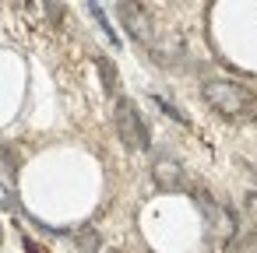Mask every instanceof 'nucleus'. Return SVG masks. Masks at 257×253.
I'll return each instance as SVG.
<instances>
[{
    "instance_id": "nucleus-1",
    "label": "nucleus",
    "mask_w": 257,
    "mask_h": 253,
    "mask_svg": "<svg viewBox=\"0 0 257 253\" xmlns=\"http://www.w3.org/2000/svg\"><path fill=\"white\" fill-rule=\"evenodd\" d=\"M204 102L225 120H243V116L257 113L250 88H243L236 81H204Z\"/></svg>"
},
{
    "instance_id": "nucleus-2",
    "label": "nucleus",
    "mask_w": 257,
    "mask_h": 253,
    "mask_svg": "<svg viewBox=\"0 0 257 253\" xmlns=\"http://www.w3.org/2000/svg\"><path fill=\"white\" fill-rule=\"evenodd\" d=\"M113 123H116V134L127 148H138V151H148L152 148V134H148V123L145 116L138 113V106L131 99H116V109H113Z\"/></svg>"
},
{
    "instance_id": "nucleus-3",
    "label": "nucleus",
    "mask_w": 257,
    "mask_h": 253,
    "mask_svg": "<svg viewBox=\"0 0 257 253\" xmlns=\"http://www.w3.org/2000/svg\"><path fill=\"white\" fill-rule=\"evenodd\" d=\"M152 176H155L159 190H166V193L187 190V172H183V165H180L173 155H159V158L152 162Z\"/></svg>"
},
{
    "instance_id": "nucleus-4",
    "label": "nucleus",
    "mask_w": 257,
    "mask_h": 253,
    "mask_svg": "<svg viewBox=\"0 0 257 253\" xmlns=\"http://www.w3.org/2000/svg\"><path fill=\"white\" fill-rule=\"evenodd\" d=\"M116 15H120L123 29H127L138 43H148V22H145V15H141V8H134V4H120Z\"/></svg>"
},
{
    "instance_id": "nucleus-5",
    "label": "nucleus",
    "mask_w": 257,
    "mask_h": 253,
    "mask_svg": "<svg viewBox=\"0 0 257 253\" xmlns=\"http://www.w3.org/2000/svg\"><path fill=\"white\" fill-rule=\"evenodd\" d=\"M74 246H78L81 253H99V249H102V235H99V228H92V225L74 228Z\"/></svg>"
},
{
    "instance_id": "nucleus-6",
    "label": "nucleus",
    "mask_w": 257,
    "mask_h": 253,
    "mask_svg": "<svg viewBox=\"0 0 257 253\" xmlns=\"http://www.w3.org/2000/svg\"><path fill=\"white\" fill-rule=\"evenodd\" d=\"M95 64H99V74H102V85H106V92H116V88H120V78H116V67H113V60H109V57H99Z\"/></svg>"
},
{
    "instance_id": "nucleus-7",
    "label": "nucleus",
    "mask_w": 257,
    "mask_h": 253,
    "mask_svg": "<svg viewBox=\"0 0 257 253\" xmlns=\"http://www.w3.org/2000/svg\"><path fill=\"white\" fill-rule=\"evenodd\" d=\"M18 207V197H15V190L8 186V183H0V211H15Z\"/></svg>"
},
{
    "instance_id": "nucleus-8",
    "label": "nucleus",
    "mask_w": 257,
    "mask_h": 253,
    "mask_svg": "<svg viewBox=\"0 0 257 253\" xmlns=\"http://www.w3.org/2000/svg\"><path fill=\"white\" fill-rule=\"evenodd\" d=\"M0 162L8 165V172H18V162H22V158H18V155H15L8 144H0Z\"/></svg>"
},
{
    "instance_id": "nucleus-9",
    "label": "nucleus",
    "mask_w": 257,
    "mask_h": 253,
    "mask_svg": "<svg viewBox=\"0 0 257 253\" xmlns=\"http://www.w3.org/2000/svg\"><path fill=\"white\" fill-rule=\"evenodd\" d=\"M155 102H159V109H162L166 116H173L176 123H187V116H183V113H180V109H176L173 102H166V99H159V95H155Z\"/></svg>"
},
{
    "instance_id": "nucleus-10",
    "label": "nucleus",
    "mask_w": 257,
    "mask_h": 253,
    "mask_svg": "<svg viewBox=\"0 0 257 253\" xmlns=\"http://www.w3.org/2000/svg\"><path fill=\"white\" fill-rule=\"evenodd\" d=\"M22 246H25V253H46V249H43V246H39L36 239H29V235L22 239Z\"/></svg>"
},
{
    "instance_id": "nucleus-11",
    "label": "nucleus",
    "mask_w": 257,
    "mask_h": 253,
    "mask_svg": "<svg viewBox=\"0 0 257 253\" xmlns=\"http://www.w3.org/2000/svg\"><path fill=\"white\" fill-rule=\"evenodd\" d=\"M106 253H123V249H106Z\"/></svg>"
},
{
    "instance_id": "nucleus-12",
    "label": "nucleus",
    "mask_w": 257,
    "mask_h": 253,
    "mask_svg": "<svg viewBox=\"0 0 257 253\" xmlns=\"http://www.w3.org/2000/svg\"><path fill=\"white\" fill-rule=\"evenodd\" d=\"M253 253H257V239H253Z\"/></svg>"
}]
</instances>
